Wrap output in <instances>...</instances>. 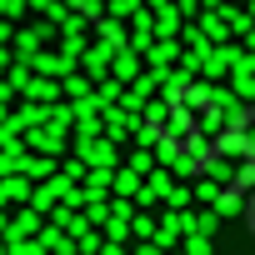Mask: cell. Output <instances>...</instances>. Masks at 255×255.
<instances>
[{"instance_id": "cell-1", "label": "cell", "mask_w": 255, "mask_h": 255, "mask_svg": "<svg viewBox=\"0 0 255 255\" xmlns=\"http://www.w3.org/2000/svg\"><path fill=\"white\" fill-rule=\"evenodd\" d=\"M215 215H240V190H215Z\"/></svg>"}, {"instance_id": "cell-2", "label": "cell", "mask_w": 255, "mask_h": 255, "mask_svg": "<svg viewBox=\"0 0 255 255\" xmlns=\"http://www.w3.org/2000/svg\"><path fill=\"white\" fill-rule=\"evenodd\" d=\"M85 155H90V165H115V145H110V140H95V145H85Z\"/></svg>"}, {"instance_id": "cell-3", "label": "cell", "mask_w": 255, "mask_h": 255, "mask_svg": "<svg viewBox=\"0 0 255 255\" xmlns=\"http://www.w3.org/2000/svg\"><path fill=\"white\" fill-rule=\"evenodd\" d=\"M235 95L240 100H255V70H235Z\"/></svg>"}, {"instance_id": "cell-4", "label": "cell", "mask_w": 255, "mask_h": 255, "mask_svg": "<svg viewBox=\"0 0 255 255\" xmlns=\"http://www.w3.org/2000/svg\"><path fill=\"white\" fill-rule=\"evenodd\" d=\"M185 255H210V235H200V230H185Z\"/></svg>"}, {"instance_id": "cell-5", "label": "cell", "mask_w": 255, "mask_h": 255, "mask_svg": "<svg viewBox=\"0 0 255 255\" xmlns=\"http://www.w3.org/2000/svg\"><path fill=\"white\" fill-rule=\"evenodd\" d=\"M135 65H140V60H135V50H120V55H115V75H120V80H130V75H135Z\"/></svg>"}, {"instance_id": "cell-6", "label": "cell", "mask_w": 255, "mask_h": 255, "mask_svg": "<svg viewBox=\"0 0 255 255\" xmlns=\"http://www.w3.org/2000/svg\"><path fill=\"white\" fill-rule=\"evenodd\" d=\"M115 190H120L125 200H130V195L140 190V175H135V170H120V175H115Z\"/></svg>"}, {"instance_id": "cell-7", "label": "cell", "mask_w": 255, "mask_h": 255, "mask_svg": "<svg viewBox=\"0 0 255 255\" xmlns=\"http://www.w3.org/2000/svg\"><path fill=\"white\" fill-rule=\"evenodd\" d=\"M185 130H190V105H185V110H175V115H170V135H185Z\"/></svg>"}, {"instance_id": "cell-8", "label": "cell", "mask_w": 255, "mask_h": 255, "mask_svg": "<svg viewBox=\"0 0 255 255\" xmlns=\"http://www.w3.org/2000/svg\"><path fill=\"white\" fill-rule=\"evenodd\" d=\"M155 10H160V30H165V35H170V30H175V25H180V15H175V10H170V5H155Z\"/></svg>"}, {"instance_id": "cell-9", "label": "cell", "mask_w": 255, "mask_h": 255, "mask_svg": "<svg viewBox=\"0 0 255 255\" xmlns=\"http://www.w3.org/2000/svg\"><path fill=\"white\" fill-rule=\"evenodd\" d=\"M205 170H210V180H225V175H230V160H210V155H205Z\"/></svg>"}, {"instance_id": "cell-10", "label": "cell", "mask_w": 255, "mask_h": 255, "mask_svg": "<svg viewBox=\"0 0 255 255\" xmlns=\"http://www.w3.org/2000/svg\"><path fill=\"white\" fill-rule=\"evenodd\" d=\"M235 185H255V165H235Z\"/></svg>"}, {"instance_id": "cell-11", "label": "cell", "mask_w": 255, "mask_h": 255, "mask_svg": "<svg viewBox=\"0 0 255 255\" xmlns=\"http://www.w3.org/2000/svg\"><path fill=\"white\" fill-rule=\"evenodd\" d=\"M70 5H75L80 15H95V10H100V0H70Z\"/></svg>"}, {"instance_id": "cell-12", "label": "cell", "mask_w": 255, "mask_h": 255, "mask_svg": "<svg viewBox=\"0 0 255 255\" xmlns=\"http://www.w3.org/2000/svg\"><path fill=\"white\" fill-rule=\"evenodd\" d=\"M195 5H200V0H180V10H185V15H195Z\"/></svg>"}, {"instance_id": "cell-13", "label": "cell", "mask_w": 255, "mask_h": 255, "mask_svg": "<svg viewBox=\"0 0 255 255\" xmlns=\"http://www.w3.org/2000/svg\"><path fill=\"white\" fill-rule=\"evenodd\" d=\"M245 40H250V50H255V30H250V35H245Z\"/></svg>"}, {"instance_id": "cell-14", "label": "cell", "mask_w": 255, "mask_h": 255, "mask_svg": "<svg viewBox=\"0 0 255 255\" xmlns=\"http://www.w3.org/2000/svg\"><path fill=\"white\" fill-rule=\"evenodd\" d=\"M100 255H120V250H115V245H110V250H100Z\"/></svg>"}, {"instance_id": "cell-15", "label": "cell", "mask_w": 255, "mask_h": 255, "mask_svg": "<svg viewBox=\"0 0 255 255\" xmlns=\"http://www.w3.org/2000/svg\"><path fill=\"white\" fill-rule=\"evenodd\" d=\"M210 5H220V0H210Z\"/></svg>"}]
</instances>
